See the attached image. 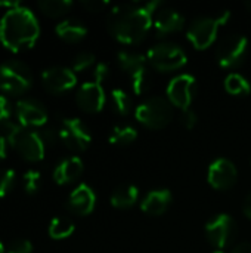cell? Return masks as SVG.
<instances>
[{
	"label": "cell",
	"instance_id": "24",
	"mask_svg": "<svg viewBox=\"0 0 251 253\" xmlns=\"http://www.w3.org/2000/svg\"><path fill=\"white\" fill-rule=\"evenodd\" d=\"M130 77V83H132V89L136 95H143L146 93L151 86H152V76L149 71V67L145 65L141 70H138L136 73H133Z\"/></svg>",
	"mask_w": 251,
	"mask_h": 253
},
{
	"label": "cell",
	"instance_id": "41",
	"mask_svg": "<svg viewBox=\"0 0 251 253\" xmlns=\"http://www.w3.org/2000/svg\"><path fill=\"white\" fill-rule=\"evenodd\" d=\"M19 6H21L19 1H0V7H7V10L19 7Z\"/></svg>",
	"mask_w": 251,
	"mask_h": 253
},
{
	"label": "cell",
	"instance_id": "25",
	"mask_svg": "<svg viewBox=\"0 0 251 253\" xmlns=\"http://www.w3.org/2000/svg\"><path fill=\"white\" fill-rule=\"evenodd\" d=\"M138 138V130L132 126H115L109 133V142L118 147H127Z\"/></svg>",
	"mask_w": 251,
	"mask_h": 253
},
{
	"label": "cell",
	"instance_id": "16",
	"mask_svg": "<svg viewBox=\"0 0 251 253\" xmlns=\"http://www.w3.org/2000/svg\"><path fill=\"white\" fill-rule=\"evenodd\" d=\"M96 205V196L93 190L87 184H80L68 197L67 208L70 212L78 215V216H86L93 212Z\"/></svg>",
	"mask_w": 251,
	"mask_h": 253
},
{
	"label": "cell",
	"instance_id": "29",
	"mask_svg": "<svg viewBox=\"0 0 251 253\" xmlns=\"http://www.w3.org/2000/svg\"><path fill=\"white\" fill-rule=\"evenodd\" d=\"M95 64V55L90 52H81L78 53L74 59H72V71H84L87 68H90Z\"/></svg>",
	"mask_w": 251,
	"mask_h": 253
},
{
	"label": "cell",
	"instance_id": "33",
	"mask_svg": "<svg viewBox=\"0 0 251 253\" xmlns=\"http://www.w3.org/2000/svg\"><path fill=\"white\" fill-rule=\"evenodd\" d=\"M33 252V245L25 240V239H18L9 243L6 253H31Z\"/></svg>",
	"mask_w": 251,
	"mask_h": 253
},
{
	"label": "cell",
	"instance_id": "19",
	"mask_svg": "<svg viewBox=\"0 0 251 253\" xmlns=\"http://www.w3.org/2000/svg\"><path fill=\"white\" fill-rule=\"evenodd\" d=\"M83 173V162L80 157H68L62 160L53 170V179L59 185H67L80 178Z\"/></svg>",
	"mask_w": 251,
	"mask_h": 253
},
{
	"label": "cell",
	"instance_id": "42",
	"mask_svg": "<svg viewBox=\"0 0 251 253\" xmlns=\"http://www.w3.org/2000/svg\"><path fill=\"white\" fill-rule=\"evenodd\" d=\"M4 156H6V141L0 135V159H4Z\"/></svg>",
	"mask_w": 251,
	"mask_h": 253
},
{
	"label": "cell",
	"instance_id": "3",
	"mask_svg": "<svg viewBox=\"0 0 251 253\" xmlns=\"http://www.w3.org/2000/svg\"><path fill=\"white\" fill-rule=\"evenodd\" d=\"M135 117L142 126L160 130L173 120V105L167 98L152 96L136 107Z\"/></svg>",
	"mask_w": 251,
	"mask_h": 253
},
{
	"label": "cell",
	"instance_id": "20",
	"mask_svg": "<svg viewBox=\"0 0 251 253\" xmlns=\"http://www.w3.org/2000/svg\"><path fill=\"white\" fill-rule=\"evenodd\" d=\"M55 31H56L59 39H62V40H65L68 43H77V42L83 40L86 37V34H87L86 25L81 21L72 19V18L61 21L56 25Z\"/></svg>",
	"mask_w": 251,
	"mask_h": 253
},
{
	"label": "cell",
	"instance_id": "35",
	"mask_svg": "<svg viewBox=\"0 0 251 253\" xmlns=\"http://www.w3.org/2000/svg\"><path fill=\"white\" fill-rule=\"evenodd\" d=\"M93 76H95V82L102 84V82L109 76V65L105 64V62H99L96 65L95 71H93Z\"/></svg>",
	"mask_w": 251,
	"mask_h": 253
},
{
	"label": "cell",
	"instance_id": "23",
	"mask_svg": "<svg viewBox=\"0 0 251 253\" xmlns=\"http://www.w3.org/2000/svg\"><path fill=\"white\" fill-rule=\"evenodd\" d=\"M225 89L234 96H246L251 92L250 82L238 73H232L225 79Z\"/></svg>",
	"mask_w": 251,
	"mask_h": 253
},
{
	"label": "cell",
	"instance_id": "28",
	"mask_svg": "<svg viewBox=\"0 0 251 253\" xmlns=\"http://www.w3.org/2000/svg\"><path fill=\"white\" fill-rule=\"evenodd\" d=\"M111 105L117 114L127 116L132 110V98L123 89H114L111 92Z\"/></svg>",
	"mask_w": 251,
	"mask_h": 253
},
{
	"label": "cell",
	"instance_id": "12",
	"mask_svg": "<svg viewBox=\"0 0 251 253\" xmlns=\"http://www.w3.org/2000/svg\"><path fill=\"white\" fill-rule=\"evenodd\" d=\"M41 82H43V86L46 87L47 92L59 95V93L71 90L77 83V77L71 68L50 67V68L43 71Z\"/></svg>",
	"mask_w": 251,
	"mask_h": 253
},
{
	"label": "cell",
	"instance_id": "34",
	"mask_svg": "<svg viewBox=\"0 0 251 253\" xmlns=\"http://www.w3.org/2000/svg\"><path fill=\"white\" fill-rule=\"evenodd\" d=\"M197 120H198V119H197V114H195V111H192L191 108L182 111L180 122H182V125H183L185 129H188V130L194 129L195 125H197Z\"/></svg>",
	"mask_w": 251,
	"mask_h": 253
},
{
	"label": "cell",
	"instance_id": "9",
	"mask_svg": "<svg viewBox=\"0 0 251 253\" xmlns=\"http://www.w3.org/2000/svg\"><path fill=\"white\" fill-rule=\"evenodd\" d=\"M58 132L64 145L72 151H84L92 142V135L80 119H64Z\"/></svg>",
	"mask_w": 251,
	"mask_h": 253
},
{
	"label": "cell",
	"instance_id": "14",
	"mask_svg": "<svg viewBox=\"0 0 251 253\" xmlns=\"http://www.w3.org/2000/svg\"><path fill=\"white\" fill-rule=\"evenodd\" d=\"M75 99H77L78 107L83 111L95 114V113L102 111L105 101H107V96H105V90H104L101 83L86 82L80 86Z\"/></svg>",
	"mask_w": 251,
	"mask_h": 253
},
{
	"label": "cell",
	"instance_id": "7",
	"mask_svg": "<svg viewBox=\"0 0 251 253\" xmlns=\"http://www.w3.org/2000/svg\"><path fill=\"white\" fill-rule=\"evenodd\" d=\"M249 40L246 36L232 34L225 37L216 49V61L222 68H235L247 56Z\"/></svg>",
	"mask_w": 251,
	"mask_h": 253
},
{
	"label": "cell",
	"instance_id": "10",
	"mask_svg": "<svg viewBox=\"0 0 251 253\" xmlns=\"http://www.w3.org/2000/svg\"><path fill=\"white\" fill-rule=\"evenodd\" d=\"M197 93V79L191 74L175 77L167 86V99L173 107L188 110Z\"/></svg>",
	"mask_w": 251,
	"mask_h": 253
},
{
	"label": "cell",
	"instance_id": "43",
	"mask_svg": "<svg viewBox=\"0 0 251 253\" xmlns=\"http://www.w3.org/2000/svg\"><path fill=\"white\" fill-rule=\"evenodd\" d=\"M246 7H247V9L251 12V1H247V3H246Z\"/></svg>",
	"mask_w": 251,
	"mask_h": 253
},
{
	"label": "cell",
	"instance_id": "37",
	"mask_svg": "<svg viewBox=\"0 0 251 253\" xmlns=\"http://www.w3.org/2000/svg\"><path fill=\"white\" fill-rule=\"evenodd\" d=\"M38 135H40L41 141L44 142V145H53V144L56 142V139L59 138V132L56 133V132H55L53 129H50V127L43 129L41 132H38Z\"/></svg>",
	"mask_w": 251,
	"mask_h": 253
},
{
	"label": "cell",
	"instance_id": "44",
	"mask_svg": "<svg viewBox=\"0 0 251 253\" xmlns=\"http://www.w3.org/2000/svg\"><path fill=\"white\" fill-rule=\"evenodd\" d=\"M0 253H4V248H3V245L0 243Z\"/></svg>",
	"mask_w": 251,
	"mask_h": 253
},
{
	"label": "cell",
	"instance_id": "1",
	"mask_svg": "<svg viewBox=\"0 0 251 253\" xmlns=\"http://www.w3.org/2000/svg\"><path fill=\"white\" fill-rule=\"evenodd\" d=\"M160 1L145 4H120L111 9L107 27L111 36L123 44L141 43L154 24V13Z\"/></svg>",
	"mask_w": 251,
	"mask_h": 253
},
{
	"label": "cell",
	"instance_id": "40",
	"mask_svg": "<svg viewBox=\"0 0 251 253\" xmlns=\"http://www.w3.org/2000/svg\"><path fill=\"white\" fill-rule=\"evenodd\" d=\"M243 212H244V215L251 219V193L246 197V200H244V205H243Z\"/></svg>",
	"mask_w": 251,
	"mask_h": 253
},
{
	"label": "cell",
	"instance_id": "2",
	"mask_svg": "<svg viewBox=\"0 0 251 253\" xmlns=\"http://www.w3.org/2000/svg\"><path fill=\"white\" fill-rule=\"evenodd\" d=\"M40 34L38 21L27 7L7 10L0 21V42L12 52L33 47Z\"/></svg>",
	"mask_w": 251,
	"mask_h": 253
},
{
	"label": "cell",
	"instance_id": "18",
	"mask_svg": "<svg viewBox=\"0 0 251 253\" xmlns=\"http://www.w3.org/2000/svg\"><path fill=\"white\" fill-rule=\"evenodd\" d=\"M172 200H173V196L169 190L166 188L152 190L143 197L141 203V209L143 211V213L149 216H160L170 208Z\"/></svg>",
	"mask_w": 251,
	"mask_h": 253
},
{
	"label": "cell",
	"instance_id": "5",
	"mask_svg": "<svg viewBox=\"0 0 251 253\" xmlns=\"http://www.w3.org/2000/svg\"><path fill=\"white\" fill-rule=\"evenodd\" d=\"M146 59L152 68H155L161 73H170V71L180 70L185 67L186 61H188L185 50L175 43L154 44L146 52Z\"/></svg>",
	"mask_w": 251,
	"mask_h": 253
},
{
	"label": "cell",
	"instance_id": "6",
	"mask_svg": "<svg viewBox=\"0 0 251 253\" xmlns=\"http://www.w3.org/2000/svg\"><path fill=\"white\" fill-rule=\"evenodd\" d=\"M33 83L30 68L21 61H7L0 65V89L9 95L24 93Z\"/></svg>",
	"mask_w": 251,
	"mask_h": 253
},
{
	"label": "cell",
	"instance_id": "15",
	"mask_svg": "<svg viewBox=\"0 0 251 253\" xmlns=\"http://www.w3.org/2000/svg\"><path fill=\"white\" fill-rule=\"evenodd\" d=\"M16 116L25 127H40L47 122V111L44 105L34 99H22L16 104Z\"/></svg>",
	"mask_w": 251,
	"mask_h": 253
},
{
	"label": "cell",
	"instance_id": "38",
	"mask_svg": "<svg viewBox=\"0 0 251 253\" xmlns=\"http://www.w3.org/2000/svg\"><path fill=\"white\" fill-rule=\"evenodd\" d=\"M9 117H10V104H9L7 98L0 95V123L7 122Z\"/></svg>",
	"mask_w": 251,
	"mask_h": 253
},
{
	"label": "cell",
	"instance_id": "11",
	"mask_svg": "<svg viewBox=\"0 0 251 253\" xmlns=\"http://www.w3.org/2000/svg\"><path fill=\"white\" fill-rule=\"evenodd\" d=\"M238 178V170L235 165L229 159H217L215 160L207 170L209 184L219 191L231 190Z\"/></svg>",
	"mask_w": 251,
	"mask_h": 253
},
{
	"label": "cell",
	"instance_id": "36",
	"mask_svg": "<svg viewBox=\"0 0 251 253\" xmlns=\"http://www.w3.org/2000/svg\"><path fill=\"white\" fill-rule=\"evenodd\" d=\"M81 6L89 12H101L105 6H108V1H104V0H83Z\"/></svg>",
	"mask_w": 251,
	"mask_h": 253
},
{
	"label": "cell",
	"instance_id": "26",
	"mask_svg": "<svg viewBox=\"0 0 251 253\" xmlns=\"http://www.w3.org/2000/svg\"><path fill=\"white\" fill-rule=\"evenodd\" d=\"M38 7L44 15L50 18H58V16L65 15L72 7V1L71 0H41L38 1Z\"/></svg>",
	"mask_w": 251,
	"mask_h": 253
},
{
	"label": "cell",
	"instance_id": "31",
	"mask_svg": "<svg viewBox=\"0 0 251 253\" xmlns=\"http://www.w3.org/2000/svg\"><path fill=\"white\" fill-rule=\"evenodd\" d=\"M40 173L37 170H28L24 175V187L28 194H34L40 188Z\"/></svg>",
	"mask_w": 251,
	"mask_h": 253
},
{
	"label": "cell",
	"instance_id": "32",
	"mask_svg": "<svg viewBox=\"0 0 251 253\" xmlns=\"http://www.w3.org/2000/svg\"><path fill=\"white\" fill-rule=\"evenodd\" d=\"M21 129H22L21 126L12 123L10 120H7V122H4V123H0V135H1V136L4 138V141L9 142V144L13 142V139L16 138V135L19 133Z\"/></svg>",
	"mask_w": 251,
	"mask_h": 253
},
{
	"label": "cell",
	"instance_id": "30",
	"mask_svg": "<svg viewBox=\"0 0 251 253\" xmlns=\"http://www.w3.org/2000/svg\"><path fill=\"white\" fill-rule=\"evenodd\" d=\"M15 184V172L12 169H0V197L10 193Z\"/></svg>",
	"mask_w": 251,
	"mask_h": 253
},
{
	"label": "cell",
	"instance_id": "45",
	"mask_svg": "<svg viewBox=\"0 0 251 253\" xmlns=\"http://www.w3.org/2000/svg\"><path fill=\"white\" fill-rule=\"evenodd\" d=\"M213 253H225V252H222V251H216V252H213Z\"/></svg>",
	"mask_w": 251,
	"mask_h": 253
},
{
	"label": "cell",
	"instance_id": "17",
	"mask_svg": "<svg viewBox=\"0 0 251 253\" xmlns=\"http://www.w3.org/2000/svg\"><path fill=\"white\" fill-rule=\"evenodd\" d=\"M183 25H185V16L180 12H178L175 9H170V7L158 10L155 13L154 24H152V27H154L158 37L176 33V31L182 30Z\"/></svg>",
	"mask_w": 251,
	"mask_h": 253
},
{
	"label": "cell",
	"instance_id": "22",
	"mask_svg": "<svg viewBox=\"0 0 251 253\" xmlns=\"http://www.w3.org/2000/svg\"><path fill=\"white\" fill-rule=\"evenodd\" d=\"M117 61H118L120 68L124 73H127L129 76H132L133 73H136L142 67L148 65L146 55H142V53H138V52H130V50L118 52L117 53Z\"/></svg>",
	"mask_w": 251,
	"mask_h": 253
},
{
	"label": "cell",
	"instance_id": "8",
	"mask_svg": "<svg viewBox=\"0 0 251 253\" xmlns=\"http://www.w3.org/2000/svg\"><path fill=\"white\" fill-rule=\"evenodd\" d=\"M237 236V224L232 216L219 213L206 225V237L216 249H225Z\"/></svg>",
	"mask_w": 251,
	"mask_h": 253
},
{
	"label": "cell",
	"instance_id": "21",
	"mask_svg": "<svg viewBox=\"0 0 251 253\" xmlns=\"http://www.w3.org/2000/svg\"><path fill=\"white\" fill-rule=\"evenodd\" d=\"M139 200V190L136 185L126 184L117 187L111 194V205L115 209H129Z\"/></svg>",
	"mask_w": 251,
	"mask_h": 253
},
{
	"label": "cell",
	"instance_id": "39",
	"mask_svg": "<svg viewBox=\"0 0 251 253\" xmlns=\"http://www.w3.org/2000/svg\"><path fill=\"white\" fill-rule=\"evenodd\" d=\"M232 253H251V243L249 242H241L238 243L234 249Z\"/></svg>",
	"mask_w": 251,
	"mask_h": 253
},
{
	"label": "cell",
	"instance_id": "4",
	"mask_svg": "<svg viewBox=\"0 0 251 253\" xmlns=\"http://www.w3.org/2000/svg\"><path fill=\"white\" fill-rule=\"evenodd\" d=\"M229 18H231L229 10H223L216 16H201L189 25L186 37L195 49L204 50L213 44V42L217 37L219 28L223 24H226Z\"/></svg>",
	"mask_w": 251,
	"mask_h": 253
},
{
	"label": "cell",
	"instance_id": "13",
	"mask_svg": "<svg viewBox=\"0 0 251 253\" xmlns=\"http://www.w3.org/2000/svg\"><path fill=\"white\" fill-rule=\"evenodd\" d=\"M19 154L28 162H40L44 157V142L38 132L21 129L13 142L10 144Z\"/></svg>",
	"mask_w": 251,
	"mask_h": 253
},
{
	"label": "cell",
	"instance_id": "27",
	"mask_svg": "<svg viewBox=\"0 0 251 253\" xmlns=\"http://www.w3.org/2000/svg\"><path fill=\"white\" fill-rule=\"evenodd\" d=\"M74 233V224L71 219L68 218H55L50 221L49 225V236L55 240H61V239H67Z\"/></svg>",
	"mask_w": 251,
	"mask_h": 253
}]
</instances>
